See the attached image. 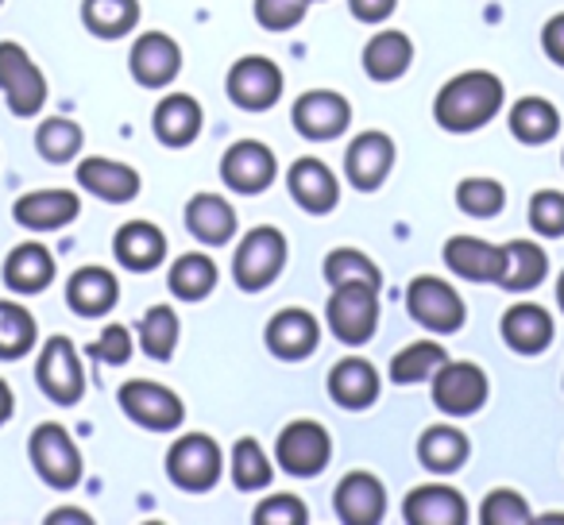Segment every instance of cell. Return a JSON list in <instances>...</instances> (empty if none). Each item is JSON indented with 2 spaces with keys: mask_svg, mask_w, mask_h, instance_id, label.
<instances>
[{
  "mask_svg": "<svg viewBox=\"0 0 564 525\" xmlns=\"http://www.w3.org/2000/svg\"><path fill=\"white\" fill-rule=\"evenodd\" d=\"M35 337H40V325L28 314V306L0 298V360L28 356L35 348Z\"/></svg>",
  "mask_w": 564,
  "mask_h": 525,
  "instance_id": "37",
  "label": "cell"
},
{
  "mask_svg": "<svg viewBox=\"0 0 564 525\" xmlns=\"http://www.w3.org/2000/svg\"><path fill=\"white\" fill-rule=\"evenodd\" d=\"M414 63V43L406 32H379L364 47V70L371 81H399Z\"/></svg>",
  "mask_w": 564,
  "mask_h": 525,
  "instance_id": "33",
  "label": "cell"
},
{
  "mask_svg": "<svg viewBox=\"0 0 564 525\" xmlns=\"http://www.w3.org/2000/svg\"><path fill=\"white\" fill-rule=\"evenodd\" d=\"M0 4H4V0H0Z\"/></svg>",
  "mask_w": 564,
  "mask_h": 525,
  "instance_id": "55",
  "label": "cell"
},
{
  "mask_svg": "<svg viewBox=\"0 0 564 525\" xmlns=\"http://www.w3.org/2000/svg\"><path fill=\"white\" fill-rule=\"evenodd\" d=\"M530 225L533 232L549 236V240H561L564 236V194L561 189H538L530 197Z\"/></svg>",
  "mask_w": 564,
  "mask_h": 525,
  "instance_id": "44",
  "label": "cell"
},
{
  "mask_svg": "<svg viewBox=\"0 0 564 525\" xmlns=\"http://www.w3.org/2000/svg\"><path fill=\"white\" fill-rule=\"evenodd\" d=\"M220 468H225L220 445L209 433H186V437L174 440L171 452H166V475H171L174 486H182V491H189V494L209 491L220 479Z\"/></svg>",
  "mask_w": 564,
  "mask_h": 525,
  "instance_id": "7",
  "label": "cell"
},
{
  "mask_svg": "<svg viewBox=\"0 0 564 525\" xmlns=\"http://www.w3.org/2000/svg\"><path fill=\"white\" fill-rule=\"evenodd\" d=\"M166 286H171V294L182 302L209 298L213 286H217V263H213L209 255H182L171 267V275H166Z\"/></svg>",
  "mask_w": 564,
  "mask_h": 525,
  "instance_id": "36",
  "label": "cell"
},
{
  "mask_svg": "<svg viewBox=\"0 0 564 525\" xmlns=\"http://www.w3.org/2000/svg\"><path fill=\"white\" fill-rule=\"evenodd\" d=\"M556 302H561V309H564V271H561V283H556Z\"/></svg>",
  "mask_w": 564,
  "mask_h": 525,
  "instance_id": "53",
  "label": "cell"
},
{
  "mask_svg": "<svg viewBox=\"0 0 564 525\" xmlns=\"http://www.w3.org/2000/svg\"><path fill=\"white\" fill-rule=\"evenodd\" d=\"M286 267V236L279 228H251L248 236L240 240L232 259V275L236 286L248 294H259L274 283Z\"/></svg>",
  "mask_w": 564,
  "mask_h": 525,
  "instance_id": "2",
  "label": "cell"
},
{
  "mask_svg": "<svg viewBox=\"0 0 564 525\" xmlns=\"http://www.w3.org/2000/svg\"><path fill=\"white\" fill-rule=\"evenodd\" d=\"M28 452H32V468L40 471V479L55 491H70L82 483V452L74 445V437L55 422H43L40 429L28 440Z\"/></svg>",
  "mask_w": 564,
  "mask_h": 525,
  "instance_id": "5",
  "label": "cell"
},
{
  "mask_svg": "<svg viewBox=\"0 0 564 525\" xmlns=\"http://www.w3.org/2000/svg\"><path fill=\"white\" fill-rule=\"evenodd\" d=\"M348 9H352V17L360 24H383L399 9V0H348Z\"/></svg>",
  "mask_w": 564,
  "mask_h": 525,
  "instance_id": "49",
  "label": "cell"
},
{
  "mask_svg": "<svg viewBox=\"0 0 564 525\" xmlns=\"http://www.w3.org/2000/svg\"><path fill=\"white\" fill-rule=\"evenodd\" d=\"M310 4H314V0H310Z\"/></svg>",
  "mask_w": 564,
  "mask_h": 525,
  "instance_id": "54",
  "label": "cell"
},
{
  "mask_svg": "<svg viewBox=\"0 0 564 525\" xmlns=\"http://www.w3.org/2000/svg\"><path fill=\"white\" fill-rule=\"evenodd\" d=\"M202 105L189 94H171L166 101H159L155 117H151V128H155L159 143H166V147H189L197 140V132H202Z\"/></svg>",
  "mask_w": 564,
  "mask_h": 525,
  "instance_id": "29",
  "label": "cell"
},
{
  "mask_svg": "<svg viewBox=\"0 0 564 525\" xmlns=\"http://www.w3.org/2000/svg\"><path fill=\"white\" fill-rule=\"evenodd\" d=\"M120 409L132 417L135 425L151 433H171L182 425L186 406L171 386H159L151 379H132V383L120 386Z\"/></svg>",
  "mask_w": 564,
  "mask_h": 525,
  "instance_id": "10",
  "label": "cell"
},
{
  "mask_svg": "<svg viewBox=\"0 0 564 525\" xmlns=\"http://www.w3.org/2000/svg\"><path fill=\"white\" fill-rule=\"evenodd\" d=\"M510 132H514V140L541 147V143H549L561 132V112H556L545 97H522V101L510 109Z\"/></svg>",
  "mask_w": 564,
  "mask_h": 525,
  "instance_id": "35",
  "label": "cell"
},
{
  "mask_svg": "<svg viewBox=\"0 0 564 525\" xmlns=\"http://www.w3.org/2000/svg\"><path fill=\"white\" fill-rule=\"evenodd\" d=\"M487 402V375L476 363L445 360L433 371V406L448 417H468L484 409Z\"/></svg>",
  "mask_w": 564,
  "mask_h": 525,
  "instance_id": "9",
  "label": "cell"
},
{
  "mask_svg": "<svg viewBox=\"0 0 564 525\" xmlns=\"http://www.w3.org/2000/svg\"><path fill=\"white\" fill-rule=\"evenodd\" d=\"M35 383L58 406H78L82 394H86V371H82L70 337H51L43 344L40 360H35Z\"/></svg>",
  "mask_w": 564,
  "mask_h": 525,
  "instance_id": "8",
  "label": "cell"
},
{
  "mask_svg": "<svg viewBox=\"0 0 564 525\" xmlns=\"http://www.w3.org/2000/svg\"><path fill=\"white\" fill-rule=\"evenodd\" d=\"M12 409H17V398H12V386L4 383V379H0V425L9 422Z\"/></svg>",
  "mask_w": 564,
  "mask_h": 525,
  "instance_id": "51",
  "label": "cell"
},
{
  "mask_svg": "<svg viewBox=\"0 0 564 525\" xmlns=\"http://www.w3.org/2000/svg\"><path fill=\"white\" fill-rule=\"evenodd\" d=\"M468 437H464L456 425H430V429L422 433V440H417V460H422L425 471H433V475H453V471H460L464 463H468Z\"/></svg>",
  "mask_w": 564,
  "mask_h": 525,
  "instance_id": "30",
  "label": "cell"
},
{
  "mask_svg": "<svg viewBox=\"0 0 564 525\" xmlns=\"http://www.w3.org/2000/svg\"><path fill=\"white\" fill-rule=\"evenodd\" d=\"M120 298V283L105 267H82L66 283V302L78 317H105Z\"/></svg>",
  "mask_w": 564,
  "mask_h": 525,
  "instance_id": "27",
  "label": "cell"
},
{
  "mask_svg": "<svg viewBox=\"0 0 564 525\" xmlns=\"http://www.w3.org/2000/svg\"><path fill=\"white\" fill-rule=\"evenodd\" d=\"M78 212H82V201L70 189H40V194H24L12 205V217H17V225H24L28 232L63 228V225H70Z\"/></svg>",
  "mask_w": 564,
  "mask_h": 525,
  "instance_id": "22",
  "label": "cell"
},
{
  "mask_svg": "<svg viewBox=\"0 0 564 525\" xmlns=\"http://www.w3.org/2000/svg\"><path fill=\"white\" fill-rule=\"evenodd\" d=\"M0 89L17 117H35L47 101V78L20 43H0Z\"/></svg>",
  "mask_w": 564,
  "mask_h": 525,
  "instance_id": "12",
  "label": "cell"
},
{
  "mask_svg": "<svg viewBox=\"0 0 564 525\" xmlns=\"http://www.w3.org/2000/svg\"><path fill=\"white\" fill-rule=\"evenodd\" d=\"M445 348L433 344V340H417V344H406L399 356L391 360V379L399 386H410V383H422V379H433V371L445 363Z\"/></svg>",
  "mask_w": 564,
  "mask_h": 525,
  "instance_id": "39",
  "label": "cell"
},
{
  "mask_svg": "<svg viewBox=\"0 0 564 525\" xmlns=\"http://www.w3.org/2000/svg\"><path fill=\"white\" fill-rule=\"evenodd\" d=\"M317 344H322V325H317L314 314H306L299 306L274 314L271 325H267V348L279 360H306Z\"/></svg>",
  "mask_w": 564,
  "mask_h": 525,
  "instance_id": "20",
  "label": "cell"
},
{
  "mask_svg": "<svg viewBox=\"0 0 564 525\" xmlns=\"http://www.w3.org/2000/svg\"><path fill=\"white\" fill-rule=\"evenodd\" d=\"M406 309H410V317H414V325L437 332V337L460 332L464 317H468L464 298L448 283H441L437 275H417L414 283L406 286Z\"/></svg>",
  "mask_w": 564,
  "mask_h": 525,
  "instance_id": "6",
  "label": "cell"
},
{
  "mask_svg": "<svg viewBox=\"0 0 564 525\" xmlns=\"http://www.w3.org/2000/svg\"><path fill=\"white\" fill-rule=\"evenodd\" d=\"M329 398L340 409H368L379 398V371L360 356H348L329 371Z\"/></svg>",
  "mask_w": 564,
  "mask_h": 525,
  "instance_id": "28",
  "label": "cell"
},
{
  "mask_svg": "<svg viewBox=\"0 0 564 525\" xmlns=\"http://www.w3.org/2000/svg\"><path fill=\"white\" fill-rule=\"evenodd\" d=\"M232 483L240 491H263L271 483V460L251 437H240L232 448Z\"/></svg>",
  "mask_w": 564,
  "mask_h": 525,
  "instance_id": "43",
  "label": "cell"
},
{
  "mask_svg": "<svg viewBox=\"0 0 564 525\" xmlns=\"http://www.w3.org/2000/svg\"><path fill=\"white\" fill-rule=\"evenodd\" d=\"M82 24L97 40H120L140 24V0H82Z\"/></svg>",
  "mask_w": 564,
  "mask_h": 525,
  "instance_id": "34",
  "label": "cell"
},
{
  "mask_svg": "<svg viewBox=\"0 0 564 525\" xmlns=\"http://www.w3.org/2000/svg\"><path fill=\"white\" fill-rule=\"evenodd\" d=\"M63 522H82V525H89V517H86V514H74V510H66V514H51V517H47V525H63Z\"/></svg>",
  "mask_w": 564,
  "mask_h": 525,
  "instance_id": "52",
  "label": "cell"
},
{
  "mask_svg": "<svg viewBox=\"0 0 564 525\" xmlns=\"http://www.w3.org/2000/svg\"><path fill=\"white\" fill-rule=\"evenodd\" d=\"M502 101H507V89H502V81L495 74L468 70L441 86L437 101H433V117H437V124L445 132H479V128L499 117Z\"/></svg>",
  "mask_w": 564,
  "mask_h": 525,
  "instance_id": "1",
  "label": "cell"
},
{
  "mask_svg": "<svg viewBox=\"0 0 564 525\" xmlns=\"http://www.w3.org/2000/svg\"><path fill=\"white\" fill-rule=\"evenodd\" d=\"M391 166H394L391 135L364 132V135H356V140L348 143L345 174H348V182H352L356 189H364V194H371V189L383 186L387 174H391Z\"/></svg>",
  "mask_w": 564,
  "mask_h": 525,
  "instance_id": "16",
  "label": "cell"
},
{
  "mask_svg": "<svg viewBox=\"0 0 564 525\" xmlns=\"http://www.w3.org/2000/svg\"><path fill=\"white\" fill-rule=\"evenodd\" d=\"M186 228L209 248H220L236 236V209L217 194H197L186 205Z\"/></svg>",
  "mask_w": 564,
  "mask_h": 525,
  "instance_id": "32",
  "label": "cell"
},
{
  "mask_svg": "<svg viewBox=\"0 0 564 525\" xmlns=\"http://www.w3.org/2000/svg\"><path fill=\"white\" fill-rule=\"evenodd\" d=\"M445 263L456 278L468 283H495L502 271V248L479 240V236H453L445 243Z\"/></svg>",
  "mask_w": 564,
  "mask_h": 525,
  "instance_id": "24",
  "label": "cell"
},
{
  "mask_svg": "<svg viewBox=\"0 0 564 525\" xmlns=\"http://www.w3.org/2000/svg\"><path fill=\"white\" fill-rule=\"evenodd\" d=\"M310 0H256V20L267 32H291L306 20Z\"/></svg>",
  "mask_w": 564,
  "mask_h": 525,
  "instance_id": "46",
  "label": "cell"
},
{
  "mask_svg": "<svg viewBox=\"0 0 564 525\" xmlns=\"http://www.w3.org/2000/svg\"><path fill=\"white\" fill-rule=\"evenodd\" d=\"M220 178L236 194H263L274 178H279V163H274V151L259 140H240L225 151L220 158Z\"/></svg>",
  "mask_w": 564,
  "mask_h": 525,
  "instance_id": "14",
  "label": "cell"
},
{
  "mask_svg": "<svg viewBox=\"0 0 564 525\" xmlns=\"http://www.w3.org/2000/svg\"><path fill=\"white\" fill-rule=\"evenodd\" d=\"M502 340H507L510 352L518 356H538L553 344V317L538 302H518L502 314Z\"/></svg>",
  "mask_w": 564,
  "mask_h": 525,
  "instance_id": "21",
  "label": "cell"
},
{
  "mask_svg": "<svg viewBox=\"0 0 564 525\" xmlns=\"http://www.w3.org/2000/svg\"><path fill=\"white\" fill-rule=\"evenodd\" d=\"M89 356L105 363H128L132 360V332L124 325H105L101 337L89 344Z\"/></svg>",
  "mask_w": 564,
  "mask_h": 525,
  "instance_id": "48",
  "label": "cell"
},
{
  "mask_svg": "<svg viewBox=\"0 0 564 525\" xmlns=\"http://www.w3.org/2000/svg\"><path fill=\"white\" fill-rule=\"evenodd\" d=\"M402 517L410 525H464L468 522V502H464V494L456 486L425 483L406 494Z\"/></svg>",
  "mask_w": 564,
  "mask_h": 525,
  "instance_id": "18",
  "label": "cell"
},
{
  "mask_svg": "<svg viewBox=\"0 0 564 525\" xmlns=\"http://www.w3.org/2000/svg\"><path fill=\"white\" fill-rule=\"evenodd\" d=\"M541 47H545L549 63L564 66V12H561V17H553L545 28H541Z\"/></svg>",
  "mask_w": 564,
  "mask_h": 525,
  "instance_id": "50",
  "label": "cell"
},
{
  "mask_svg": "<svg viewBox=\"0 0 564 525\" xmlns=\"http://www.w3.org/2000/svg\"><path fill=\"white\" fill-rule=\"evenodd\" d=\"M286 189H291L294 201H299L306 212H314V217L333 212L340 201L337 174H333L322 158H299V163L291 166V174H286Z\"/></svg>",
  "mask_w": 564,
  "mask_h": 525,
  "instance_id": "19",
  "label": "cell"
},
{
  "mask_svg": "<svg viewBox=\"0 0 564 525\" xmlns=\"http://www.w3.org/2000/svg\"><path fill=\"white\" fill-rule=\"evenodd\" d=\"M479 522L484 525H525L530 522V506L518 491H491L479 506Z\"/></svg>",
  "mask_w": 564,
  "mask_h": 525,
  "instance_id": "45",
  "label": "cell"
},
{
  "mask_svg": "<svg viewBox=\"0 0 564 525\" xmlns=\"http://www.w3.org/2000/svg\"><path fill=\"white\" fill-rule=\"evenodd\" d=\"M228 101L243 112H267L279 105L282 97V70L263 55H248L240 63H232L228 70Z\"/></svg>",
  "mask_w": 564,
  "mask_h": 525,
  "instance_id": "11",
  "label": "cell"
},
{
  "mask_svg": "<svg viewBox=\"0 0 564 525\" xmlns=\"http://www.w3.org/2000/svg\"><path fill=\"white\" fill-rule=\"evenodd\" d=\"M325 317H329V329L340 344H368L376 337L379 325V291L364 283H348V286H333V298L325 306Z\"/></svg>",
  "mask_w": 564,
  "mask_h": 525,
  "instance_id": "4",
  "label": "cell"
},
{
  "mask_svg": "<svg viewBox=\"0 0 564 525\" xmlns=\"http://www.w3.org/2000/svg\"><path fill=\"white\" fill-rule=\"evenodd\" d=\"M306 502L299 494H271L267 502H259L256 525H306Z\"/></svg>",
  "mask_w": 564,
  "mask_h": 525,
  "instance_id": "47",
  "label": "cell"
},
{
  "mask_svg": "<svg viewBox=\"0 0 564 525\" xmlns=\"http://www.w3.org/2000/svg\"><path fill=\"white\" fill-rule=\"evenodd\" d=\"M333 506L345 525H379L387 514V491L376 475L368 471H352V475L340 479L337 494H333Z\"/></svg>",
  "mask_w": 564,
  "mask_h": 525,
  "instance_id": "17",
  "label": "cell"
},
{
  "mask_svg": "<svg viewBox=\"0 0 564 525\" xmlns=\"http://www.w3.org/2000/svg\"><path fill=\"white\" fill-rule=\"evenodd\" d=\"M456 205H460V212L479 217V220L499 217L502 205H507V189L495 178H464L460 186H456Z\"/></svg>",
  "mask_w": 564,
  "mask_h": 525,
  "instance_id": "42",
  "label": "cell"
},
{
  "mask_svg": "<svg viewBox=\"0 0 564 525\" xmlns=\"http://www.w3.org/2000/svg\"><path fill=\"white\" fill-rule=\"evenodd\" d=\"M325 278H329V286H348V283H364V286H383V275H379V267L371 263L364 251L356 248H337L325 255Z\"/></svg>",
  "mask_w": 564,
  "mask_h": 525,
  "instance_id": "40",
  "label": "cell"
},
{
  "mask_svg": "<svg viewBox=\"0 0 564 525\" xmlns=\"http://www.w3.org/2000/svg\"><path fill=\"white\" fill-rule=\"evenodd\" d=\"M82 143H86L82 140V128L66 117L43 120L40 132H35V151H40L47 163H70V158H78Z\"/></svg>",
  "mask_w": 564,
  "mask_h": 525,
  "instance_id": "41",
  "label": "cell"
},
{
  "mask_svg": "<svg viewBox=\"0 0 564 525\" xmlns=\"http://www.w3.org/2000/svg\"><path fill=\"white\" fill-rule=\"evenodd\" d=\"M291 120L294 132L306 135V140H340L348 132V124H352V105L340 94H333V89H310V94H302L294 101Z\"/></svg>",
  "mask_w": 564,
  "mask_h": 525,
  "instance_id": "13",
  "label": "cell"
},
{
  "mask_svg": "<svg viewBox=\"0 0 564 525\" xmlns=\"http://www.w3.org/2000/svg\"><path fill=\"white\" fill-rule=\"evenodd\" d=\"M329 456H333L329 429L317 425V422H310V417L282 425L279 440H274V460H279V468L294 479L322 475V471L329 468Z\"/></svg>",
  "mask_w": 564,
  "mask_h": 525,
  "instance_id": "3",
  "label": "cell"
},
{
  "mask_svg": "<svg viewBox=\"0 0 564 525\" xmlns=\"http://www.w3.org/2000/svg\"><path fill=\"white\" fill-rule=\"evenodd\" d=\"M545 271H549V259L538 243L510 240V243H502V271L495 283L510 294H525V291H533V286H541Z\"/></svg>",
  "mask_w": 564,
  "mask_h": 525,
  "instance_id": "31",
  "label": "cell"
},
{
  "mask_svg": "<svg viewBox=\"0 0 564 525\" xmlns=\"http://www.w3.org/2000/svg\"><path fill=\"white\" fill-rule=\"evenodd\" d=\"M112 251H117V259L128 271L148 275V271H155L166 259V236L155 225H148V220H128V225L117 228Z\"/></svg>",
  "mask_w": 564,
  "mask_h": 525,
  "instance_id": "25",
  "label": "cell"
},
{
  "mask_svg": "<svg viewBox=\"0 0 564 525\" xmlns=\"http://www.w3.org/2000/svg\"><path fill=\"white\" fill-rule=\"evenodd\" d=\"M55 283V255L43 243H20L4 259V286L12 294H40Z\"/></svg>",
  "mask_w": 564,
  "mask_h": 525,
  "instance_id": "26",
  "label": "cell"
},
{
  "mask_svg": "<svg viewBox=\"0 0 564 525\" xmlns=\"http://www.w3.org/2000/svg\"><path fill=\"white\" fill-rule=\"evenodd\" d=\"M78 186L109 205H124L140 194V171H132L128 163H117V158H82Z\"/></svg>",
  "mask_w": 564,
  "mask_h": 525,
  "instance_id": "23",
  "label": "cell"
},
{
  "mask_svg": "<svg viewBox=\"0 0 564 525\" xmlns=\"http://www.w3.org/2000/svg\"><path fill=\"white\" fill-rule=\"evenodd\" d=\"M128 66H132V78L140 81L143 89H159L171 86L182 70V51L171 35L163 32H148L135 40L132 55H128Z\"/></svg>",
  "mask_w": 564,
  "mask_h": 525,
  "instance_id": "15",
  "label": "cell"
},
{
  "mask_svg": "<svg viewBox=\"0 0 564 525\" xmlns=\"http://www.w3.org/2000/svg\"><path fill=\"white\" fill-rule=\"evenodd\" d=\"M140 344L151 360H171L174 348H178V314L171 306H151L140 321Z\"/></svg>",
  "mask_w": 564,
  "mask_h": 525,
  "instance_id": "38",
  "label": "cell"
}]
</instances>
